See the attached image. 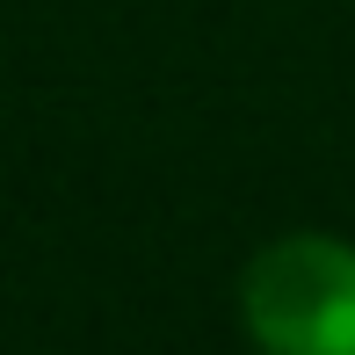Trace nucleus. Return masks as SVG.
<instances>
[{"label":"nucleus","mask_w":355,"mask_h":355,"mask_svg":"<svg viewBox=\"0 0 355 355\" xmlns=\"http://www.w3.org/2000/svg\"><path fill=\"white\" fill-rule=\"evenodd\" d=\"M247 334L276 355H355V247L334 232H283L239 276Z\"/></svg>","instance_id":"nucleus-1"}]
</instances>
